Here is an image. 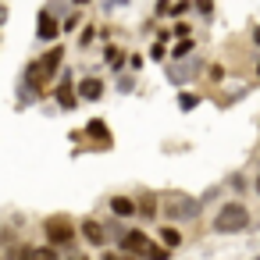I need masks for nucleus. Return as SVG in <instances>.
Segmentation results:
<instances>
[{
	"label": "nucleus",
	"mask_w": 260,
	"mask_h": 260,
	"mask_svg": "<svg viewBox=\"0 0 260 260\" xmlns=\"http://www.w3.org/2000/svg\"><path fill=\"white\" fill-rule=\"evenodd\" d=\"M111 210H114V217H132L136 214V200L132 196H111Z\"/></svg>",
	"instance_id": "obj_11"
},
{
	"label": "nucleus",
	"mask_w": 260,
	"mask_h": 260,
	"mask_svg": "<svg viewBox=\"0 0 260 260\" xmlns=\"http://www.w3.org/2000/svg\"><path fill=\"white\" fill-rule=\"evenodd\" d=\"M61 36V22L50 15V11H40V29H36V40H43V43H54Z\"/></svg>",
	"instance_id": "obj_7"
},
{
	"label": "nucleus",
	"mask_w": 260,
	"mask_h": 260,
	"mask_svg": "<svg viewBox=\"0 0 260 260\" xmlns=\"http://www.w3.org/2000/svg\"><path fill=\"white\" fill-rule=\"evenodd\" d=\"M4 15H8V11H4V8H0V22H4Z\"/></svg>",
	"instance_id": "obj_25"
},
{
	"label": "nucleus",
	"mask_w": 260,
	"mask_h": 260,
	"mask_svg": "<svg viewBox=\"0 0 260 260\" xmlns=\"http://www.w3.org/2000/svg\"><path fill=\"white\" fill-rule=\"evenodd\" d=\"M189 8H192V4H189V0H178V4H171V8H168V11H171V15H175V18H182V15H185V11H189Z\"/></svg>",
	"instance_id": "obj_19"
},
{
	"label": "nucleus",
	"mask_w": 260,
	"mask_h": 260,
	"mask_svg": "<svg viewBox=\"0 0 260 260\" xmlns=\"http://www.w3.org/2000/svg\"><path fill=\"white\" fill-rule=\"evenodd\" d=\"M164 57H168V50H164V40H160V43L150 47V61H164Z\"/></svg>",
	"instance_id": "obj_18"
},
{
	"label": "nucleus",
	"mask_w": 260,
	"mask_h": 260,
	"mask_svg": "<svg viewBox=\"0 0 260 260\" xmlns=\"http://www.w3.org/2000/svg\"><path fill=\"white\" fill-rule=\"evenodd\" d=\"M136 210H139L143 217H157V200H153L150 192H143V200L136 203Z\"/></svg>",
	"instance_id": "obj_13"
},
{
	"label": "nucleus",
	"mask_w": 260,
	"mask_h": 260,
	"mask_svg": "<svg viewBox=\"0 0 260 260\" xmlns=\"http://www.w3.org/2000/svg\"><path fill=\"white\" fill-rule=\"evenodd\" d=\"M79 232H82V239H86L89 246H104V242H107V228H104V221H96V217H86Z\"/></svg>",
	"instance_id": "obj_8"
},
{
	"label": "nucleus",
	"mask_w": 260,
	"mask_h": 260,
	"mask_svg": "<svg viewBox=\"0 0 260 260\" xmlns=\"http://www.w3.org/2000/svg\"><path fill=\"white\" fill-rule=\"evenodd\" d=\"M196 104H200V96H196V93H178V107H182V111H192Z\"/></svg>",
	"instance_id": "obj_15"
},
{
	"label": "nucleus",
	"mask_w": 260,
	"mask_h": 260,
	"mask_svg": "<svg viewBox=\"0 0 260 260\" xmlns=\"http://www.w3.org/2000/svg\"><path fill=\"white\" fill-rule=\"evenodd\" d=\"M189 54H192V40H185V36H182V43H175V47H171V57H175V61H185Z\"/></svg>",
	"instance_id": "obj_14"
},
{
	"label": "nucleus",
	"mask_w": 260,
	"mask_h": 260,
	"mask_svg": "<svg viewBox=\"0 0 260 260\" xmlns=\"http://www.w3.org/2000/svg\"><path fill=\"white\" fill-rule=\"evenodd\" d=\"M75 93H79V100H100V96H104V82L89 75V79H82V82H79V89H75Z\"/></svg>",
	"instance_id": "obj_9"
},
{
	"label": "nucleus",
	"mask_w": 260,
	"mask_h": 260,
	"mask_svg": "<svg viewBox=\"0 0 260 260\" xmlns=\"http://www.w3.org/2000/svg\"><path fill=\"white\" fill-rule=\"evenodd\" d=\"M79 25H82V15H68V18L61 22V32H75Z\"/></svg>",
	"instance_id": "obj_16"
},
{
	"label": "nucleus",
	"mask_w": 260,
	"mask_h": 260,
	"mask_svg": "<svg viewBox=\"0 0 260 260\" xmlns=\"http://www.w3.org/2000/svg\"><path fill=\"white\" fill-rule=\"evenodd\" d=\"M164 210H168V217H175V221H192V217L200 214V203L189 200V196H171V200L164 203Z\"/></svg>",
	"instance_id": "obj_5"
},
{
	"label": "nucleus",
	"mask_w": 260,
	"mask_h": 260,
	"mask_svg": "<svg viewBox=\"0 0 260 260\" xmlns=\"http://www.w3.org/2000/svg\"><path fill=\"white\" fill-rule=\"evenodd\" d=\"M86 136H89V139H96L100 146H111V128H107L100 118H93V121L86 125Z\"/></svg>",
	"instance_id": "obj_10"
},
{
	"label": "nucleus",
	"mask_w": 260,
	"mask_h": 260,
	"mask_svg": "<svg viewBox=\"0 0 260 260\" xmlns=\"http://www.w3.org/2000/svg\"><path fill=\"white\" fill-rule=\"evenodd\" d=\"M256 75H260V61H256Z\"/></svg>",
	"instance_id": "obj_28"
},
{
	"label": "nucleus",
	"mask_w": 260,
	"mask_h": 260,
	"mask_svg": "<svg viewBox=\"0 0 260 260\" xmlns=\"http://www.w3.org/2000/svg\"><path fill=\"white\" fill-rule=\"evenodd\" d=\"M93 40H96V29H93V25H86V29H82V36H79V47L86 50V47H89Z\"/></svg>",
	"instance_id": "obj_17"
},
{
	"label": "nucleus",
	"mask_w": 260,
	"mask_h": 260,
	"mask_svg": "<svg viewBox=\"0 0 260 260\" xmlns=\"http://www.w3.org/2000/svg\"><path fill=\"white\" fill-rule=\"evenodd\" d=\"M118 89H121V93H128V89H132V75H125V79L118 82Z\"/></svg>",
	"instance_id": "obj_21"
},
{
	"label": "nucleus",
	"mask_w": 260,
	"mask_h": 260,
	"mask_svg": "<svg viewBox=\"0 0 260 260\" xmlns=\"http://www.w3.org/2000/svg\"><path fill=\"white\" fill-rule=\"evenodd\" d=\"M61 64H64V47H50V50H47L40 61H32V64H29V72H25V82L36 89V96H40V89H43L47 82H54V79H57Z\"/></svg>",
	"instance_id": "obj_1"
},
{
	"label": "nucleus",
	"mask_w": 260,
	"mask_h": 260,
	"mask_svg": "<svg viewBox=\"0 0 260 260\" xmlns=\"http://www.w3.org/2000/svg\"><path fill=\"white\" fill-rule=\"evenodd\" d=\"M249 228V210L242 203H224L214 217V232L221 235H232V232H246Z\"/></svg>",
	"instance_id": "obj_2"
},
{
	"label": "nucleus",
	"mask_w": 260,
	"mask_h": 260,
	"mask_svg": "<svg viewBox=\"0 0 260 260\" xmlns=\"http://www.w3.org/2000/svg\"><path fill=\"white\" fill-rule=\"evenodd\" d=\"M168 8H171V0H157V15H168Z\"/></svg>",
	"instance_id": "obj_22"
},
{
	"label": "nucleus",
	"mask_w": 260,
	"mask_h": 260,
	"mask_svg": "<svg viewBox=\"0 0 260 260\" xmlns=\"http://www.w3.org/2000/svg\"><path fill=\"white\" fill-rule=\"evenodd\" d=\"M189 32H192V29H189L185 22H178V18H175V25H171V36L178 40V36H189Z\"/></svg>",
	"instance_id": "obj_20"
},
{
	"label": "nucleus",
	"mask_w": 260,
	"mask_h": 260,
	"mask_svg": "<svg viewBox=\"0 0 260 260\" xmlns=\"http://www.w3.org/2000/svg\"><path fill=\"white\" fill-rule=\"evenodd\" d=\"M253 43H260V25H256V29H253Z\"/></svg>",
	"instance_id": "obj_23"
},
{
	"label": "nucleus",
	"mask_w": 260,
	"mask_h": 260,
	"mask_svg": "<svg viewBox=\"0 0 260 260\" xmlns=\"http://www.w3.org/2000/svg\"><path fill=\"white\" fill-rule=\"evenodd\" d=\"M111 4H121V8H125V4H128V0H111Z\"/></svg>",
	"instance_id": "obj_24"
},
{
	"label": "nucleus",
	"mask_w": 260,
	"mask_h": 260,
	"mask_svg": "<svg viewBox=\"0 0 260 260\" xmlns=\"http://www.w3.org/2000/svg\"><path fill=\"white\" fill-rule=\"evenodd\" d=\"M43 232H47L50 246H57V249H72V242H75V224L68 217H47Z\"/></svg>",
	"instance_id": "obj_3"
},
{
	"label": "nucleus",
	"mask_w": 260,
	"mask_h": 260,
	"mask_svg": "<svg viewBox=\"0 0 260 260\" xmlns=\"http://www.w3.org/2000/svg\"><path fill=\"white\" fill-rule=\"evenodd\" d=\"M146 242H150V235H146L143 228H121V232H118V253H136V256H143Z\"/></svg>",
	"instance_id": "obj_4"
},
{
	"label": "nucleus",
	"mask_w": 260,
	"mask_h": 260,
	"mask_svg": "<svg viewBox=\"0 0 260 260\" xmlns=\"http://www.w3.org/2000/svg\"><path fill=\"white\" fill-rule=\"evenodd\" d=\"M160 242H164L168 249H178V246H182V232L171 228V224H164V228H160Z\"/></svg>",
	"instance_id": "obj_12"
},
{
	"label": "nucleus",
	"mask_w": 260,
	"mask_h": 260,
	"mask_svg": "<svg viewBox=\"0 0 260 260\" xmlns=\"http://www.w3.org/2000/svg\"><path fill=\"white\" fill-rule=\"evenodd\" d=\"M256 192H260V178H256Z\"/></svg>",
	"instance_id": "obj_27"
},
{
	"label": "nucleus",
	"mask_w": 260,
	"mask_h": 260,
	"mask_svg": "<svg viewBox=\"0 0 260 260\" xmlns=\"http://www.w3.org/2000/svg\"><path fill=\"white\" fill-rule=\"evenodd\" d=\"M54 96H57V104H61L64 111H75V107H79V93H75V82H72V72H68V68H64L61 86L54 89Z\"/></svg>",
	"instance_id": "obj_6"
},
{
	"label": "nucleus",
	"mask_w": 260,
	"mask_h": 260,
	"mask_svg": "<svg viewBox=\"0 0 260 260\" xmlns=\"http://www.w3.org/2000/svg\"><path fill=\"white\" fill-rule=\"evenodd\" d=\"M75 4H79V8H82V4H89V0H75Z\"/></svg>",
	"instance_id": "obj_26"
}]
</instances>
